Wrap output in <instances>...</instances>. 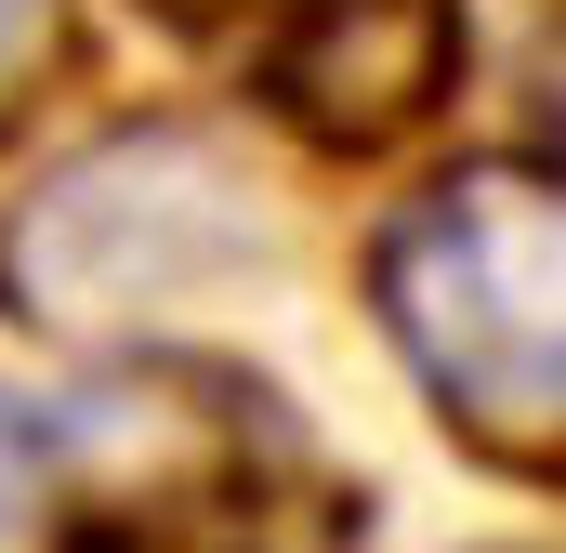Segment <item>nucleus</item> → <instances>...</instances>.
<instances>
[{
  "instance_id": "20e7f679",
  "label": "nucleus",
  "mask_w": 566,
  "mask_h": 553,
  "mask_svg": "<svg viewBox=\"0 0 566 553\" xmlns=\"http://www.w3.org/2000/svg\"><path fill=\"white\" fill-rule=\"evenodd\" d=\"M238 27H251V93L343 158L422 133L461 93V0H238Z\"/></svg>"
},
{
  "instance_id": "423d86ee",
  "label": "nucleus",
  "mask_w": 566,
  "mask_h": 553,
  "mask_svg": "<svg viewBox=\"0 0 566 553\" xmlns=\"http://www.w3.org/2000/svg\"><path fill=\"white\" fill-rule=\"evenodd\" d=\"M40 541H53V448H40V409H13V383H0V553Z\"/></svg>"
},
{
  "instance_id": "7ed1b4c3",
  "label": "nucleus",
  "mask_w": 566,
  "mask_h": 553,
  "mask_svg": "<svg viewBox=\"0 0 566 553\" xmlns=\"http://www.w3.org/2000/svg\"><path fill=\"white\" fill-rule=\"evenodd\" d=\"M264 225H277V198L251 185V158L224 133L145 119L27 198V225L0 238V290L40 330H133L171 290H224V264Z\"/></svg>"
},
{
  "instance_id": "39448f33",
  "label": "nucleus",
  "mask_w": 566,
  "mask_h": 553,
  "mask_svg": "<svg viewBox=\"0 0 566 553\" xmlns=\"http://www.w3.org/2000/svg\"><path fill=\"white\" fill-rule=\"evenodd\" d=\"M80 53V0H0V133L40 119V93L66 80Z\"/></svg>"
},
{
  "instance_id": "f257e3e1",
  "label": "nucleus",
  "mask_w": 566,
  "mask_h": 553,
  "mask_svg": "<svg viewBox=\"0 0 566 553\" xmlns=\"http://www.w3.org/2000/svg\"><path fill=\"white\" fill-rule=\"evenodd\" d=\"M40 448H53V541L80 553H277L316 514L303 421L251 369L171 343L93 369L40 421Z\"/></svg>"
},
{
  "instance_id": "f03ea898",
  "label": "nucleus",
  "mask_w": 566,
  "mask_h": 553,
  "mask_svg": "<svg viewBox=\"0 0 566 553\" xmlns=\"http://www.w3.org/2000/svg\"><path fill=\"white\" fill-rule=\"evenodd\" d=\"M369 303L474 461L554 474L566 409H554V171L541 158H461L448 185H422L369 251Z\"/></svg>"
}]
</instances>
